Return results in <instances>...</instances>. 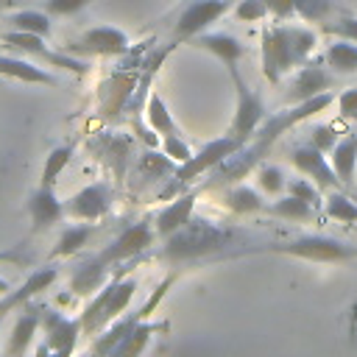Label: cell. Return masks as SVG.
Segmentation results:
<instances>
[{
	"label": "cell",
	"mask_w": 357,
	"mask_h": 357,
	"mask_svg": "<svg viewBox=\"0 0 357 357\" xmlns=\"http://www.w3.org/2000/svg\"><path fill=\"white\" fill-rule=\"evenodd\" d=\"M156 243V231H153V220H137V223H128L98 257H92L98 265L103 268H112V265H120V262H128L139 254H145L151 245Z\"/></svg>",
	"instance_id": "cell-6"
},
{
	"label": "cell",
	"mask_w": 357,
	"mask_h": 357,
	"mask_svg": "<svg viewBox=\"0 0 357 357\" xmlns=\"http://www.w3.org/2000/svg\"><path fill=\"white\" fill-rule=\"evenodd\" d=\"M265 212L271 215V218H282V220H312L315 218V206L312 204H307V201H301V198H296V195H282V198H276L273 204H268L265 206Z\"/></svg>",
	"instance_id": "cell-21"
},
{
	"label": "cell",
	"mask_w": 357,
	"mask_h": 357,
	"mask_svg": "<svg viewBox=\"0 0 357 357\" xmlns=\"http://www.w3.org/2000/svg\"><path fill=\"white\" fill-rule=\"evenodd\" d=\"M109 206H112V190H109V184H89V187H84L81 192H75L67 204H64V215H70V218H78V220H98V218H103L106 212H109Z\"/></svg>",
	"instance_id": "cell-12"
},
{
	"label": "cell",
	"mask_w": 357,
	"mask_h": 357,
	"mask_svg": "<svg viewBox=\"0 0 357 357\" xmlns=\"http://www.w3.org/2000/svg\"><path fill=\"white\" fill-rule=\"evenodd\" d=\"M190 45L198 47V50H206L218 61H223L229 67V75L237 73V64L245 56V45L234 33H226V31H204L195 39H190Z\"/></svg>",
	"instance_id": "cell-11"
},
{
	"label": "cell",
	"mask_w": 357,
	"mask_h": 357,
	"mask_svg": "<svg viewBox=\"0 0 357 357\" xmlns=\"http://www.w3.org/2000/svg\"><path fill=\"white\" fill-rule=\"evenodd\" d=\"M128 47H131V42L120 28L100 25V28H92L89 33H84V39L75 50H86L92 56H123V53H128Z\"/></svg>",
	"instance_id": "cell-14"
},
{
	"label": "cell",
	"mask_w": 357,
	"mask_h": 357,
	"mask_svg": "<svg viewBox=\"0 0 357 357\" xmlns=\"http://www.w3.org/2000/svg\"><path fill=\"white\" fill-rule=\"evenodd\" d=\"M14 22H17L20 28H25L28 33H33V31H36L39 36L50 31V22H47V17H45V14H36V11H25V14H17V17H14Z\"/></svg>",
	"instance_id": "cell-35"
},
{
	"label": "cell",
	"mask_w": 357,
	"mask_h": 357,
	"mask_svg": "<svg viewBox=\"0 0 357 357\" xmlns=\"http://www.w3.org/2000/svg\"><path fill=\"white\" fill-rule=\"evenodd\" d=\"M195 198H198V190H190V192H178L173 195V201H167L156 218H153V231L159 240L170 237L173 231H178L184 223H190V218L195 215Z\"/></svg>",
	"instance_id": "cell-13"
},
{
	"label": "cell",
	"mask_w": 357,
	"mask_h": 357,
	"mask_svg": "<svg viewBox=\"0 0 357 357\" xmlns=\"http://www.w3.org/2000/svg\"><path fill=\"white\" fill-rule=\"evenodd\" d=\"M329 165L337 173L340 184L346 190H354V173H357V131L340 137L335 148L329 151Z\"/></svg>",
	"instance_id": "cell-15"
},
{
	"label": "cell",
	"mask_w": 357,
	"mask_h": 357,
	"mask_svg": "<svg viewBox=\"0 0 357 357\" xmlns=\"http://www.w3.org/2000/svg\"><path fill=\"white\" fill-rule=\"evenodd\" d=\"M223 206L231 209L234 215H254V212H265L268 201L259 195L257 187L248 184H231L223 192Z\"/></svg>",
	"instance_id": "cell-16"
},
{
	"label": "cell",
	"mask_w": 357,
	"mask_h": 357,
	"mask_svg": "<svg viewBox=\"0 0 357 357\" xmlns=\"http://www.w3.org/2000/svg\"><path fill=\"white\" fill-rule=\"evenodd\" d=\"M340 137H337V128L335 126H329V123H318V126H312V131H310V145L312 148H318V151H324V153H329L332 148H335V142H337Z\"/></svg>",
	"instance_id": "cell-31"
},
{
	"label": "cell",
	"mask_w": 357,
	"mask_h": 357,
	"mask_svg": "<svg viewBox=\"0 0 357 357\" xmlns=\"http://www.w3.org/2000/svg\"><path fill=\"white\" fill-rule=\"evenodd\" d=\"M231 240V231L206 220V218H190V223H184L178 231H173L170 237L162 240V248L156 251V259L159 262H167L173 268L184 265V262H192V259H201L212 251H220L223 245H229Z\"/></svg>",
	"instance_id": "cell-2"
},
{
	"label": "cell",
	"mask_w": 357,
	"mask_h": 357,
	"mask_svg": "<svg viewBox=\"0 0 357 357\" xmlns=\"http://www.w3.org/2000/svg\"><path fill=\"white\" fill-rule=\"evenodd\" d=\"M337 112L343 120H357V86H349L337 95Z\"/></svg>",
	"instance_id": "cell-37"
},
{
	"label": "cell",
	"mask_w": 357,
	"mask_h": 357,
	"mask_svg": "<svg viewBox=\"0 0 357 357\" xmlns=\"http://www.w3.org/2000/svg\"><path fill=\"white\" fill-rule=\"evenodd\" d=\"M243 145H245V142H243L240 137H231L229 131H226L223 137H218V139H209L201 151H192V156L176 167V173L170 176V190H167V195L176 192V190H181V187H187V184H192L201 173L215 170L220 162H226L229 156H234Z\"/></svg>",
	"instance_id": "cell-4"
},
{
	"label": "cell",
	"mask_w": 357,
	"mask_h": 357,
	"mask_svg": "<svg viewBox=\"0 0 357 357\" xmlns=\"http://www.w3.org/2000/svg\"><path fill=\"white\" fill-rule=\"evenodd\" d=\"M36 324H39V318H36L33 312H25V315L17 321L14 335H11V343H8V357H22V354H25V349H28L33 332H36Z\"/></svg>",
	"instance_id": "cell-27"
},
{
	"label": "cell",
	"mask_w": 357,
	"mask_h": 357,
	"mask_svg": "<svg viewBox=\"0 0 357 357\" xmlns=\"http://www.w3.org/2000/svg\"><path fill=\"white\" fill-rule=\"evenodd\" d=\"M268 251L298 257L307 262H349L357 257V245L337 240V237H326V234H301V237H293L287 243L268 245Z\"/></svg>",
	"instance_id": "cell-5"
},
{
	"label": "cell",
	"mask_w": 357,
	"mask_h": 357,
	"mask_svg": "<svg viewBox=\"0 0 357 357\" xmlns=\"http://www.w3.org/2000/svg\"><path fill=\"white\" fill-rule=\"evenodd\" d=\"M324 209L329 218L340 220V223H357V201H351L346 192L340 190H332L324 201Z\"/></svg>",
	"instance_id": "cell-24"
},
{
	"label": "cell",
	"mask_w": 357,
	"mask_h": 357,
	"mask_svg": "<svg viewBox=\"0 0 357 357\" xmlns=\"http://www.w3.org/2000/svg\"><path fill=\"white\" fill-rule=\"evenodd\" d=\"M315 45H318V33L312 28L287 25V22L265 25L262 39H259L262 75L271 84H282V78H287L293 70L310 61Z\"/></svg>",
	"instance_id": "cell-1"
},
{
	"label": "cell",
	"mask_w": 357,
	"mask_h": 357,
	"mask_svg": "<svg viewBox=\"0 0 357 357\" xmlns=\"http://www.w3.org/2000/svg\"><path fill=\"white\" fill-rule=\"evenodd\" d=\"M31 215H33V223H36V229H45V226H50V223H56L61 215H64V206L59 204V198L53 195V190L50 187H39L33 195H31Z\"/></svg>",
	"instance_id": "cell-19"
},
{
	"label": "cell",
	"mask_w": 357,
	"mask_h": 357,
	"mask_svg": "<svg viewBox=\"0 0 357 357\" xmlns=\"http://www.w3.org/2000/svg\"><path fill=\"white\" fill-rule=\"evenodd\" d=\"M257 187L268 195H279L287 190V173L279 167V165H268V162H259L257 165Z\"/></svg>",
	"instance_id": "cell-25"
},
{
	"label": "cell",
	"mask_w": 357,
	"mask_h": 357,
	"mask_svg": "<svg viewBox=\"0 0 357 357\" xmlns=\"http://www.w3.org/2000/svg\"><path fill=\"white\" fill-rule=\"evenodd\" d=\"M335 11H337V0H298L296 6V17H301L304 22H326L332 20Z\"/></svg>",
	"instance_id": "cell-28"
},
{
	"label": "cell",
	"mask_w": 357,
	"mask_h": 357,
	"mask_svg": "<svg viewBox=\"0 0 357 357\" xmlns=\"http://www.w3.org/2000/svg\"><path fill=\"white\" fill-rule=\"evenodd\" d=\"M89 3H92V0H47V3H45V8H47L50 14L64 17V14H75V11L86 8Z\"/></svg>",
	"instance_id": "cell-38"
},
{
	"label": "cell",
	"mask_w": 357,
	"mask_h": 357,
	"mask_svg": "<svg viewBox=\"0 0 357 357\" xmlns=\"http://www.w3.org/2000/svg\"><path fill=\"white\" fill-rule=\"evenodd\" d=\"M231 8V0H190L176 25H173V33H170V47L178 45V42H190L195 39L198 33H204L212 22H218L223 14H229Z\"/></svg>",
	"instance_id": "cell-7"
},
{
	"label": "cell",
	"mask_w": 357,
	"mask_h": 357,
	"mask_svg": "<svg viewBox=\"0 0 357 357\" xmlns=\"http://www.w3.org/2000/svg\"><path fill=\"white\" fill-rule=\"evenodd\" d=\"M162 329V324H153V321H148V318H142L106 357H142V351H145V346L151 343V337L156 335Z\"/></svg>",
	"instance_id": "cell-17"
},
{
	"label": "cell",
	"mask_w": 357,
	"mask_h": 357,
	"mask_svg": "<svg viewBox=\"0 0 357 357\" xmlns=\"http://www.w3.org/2000/svg\"><path fill=\"white\" fill-rule=\"evenodd\" d=\"M56 279V268H45V271H36L17 293H11V296H6L3 301H0V318H3V312L6 310H11V307H20V304H25L31 296H36L39 290H45V287H50V282Z\"/></svg>",
	"instance_id": "cell-22"
},
{
	"label": "cell",
	"mask_w": 357,
	"mask_h": 357,
	"mask_svg": "<svg viewBox=\"0 0 357 357\" xmlns=\"http://www.w3.org/2000/svg\"><path fill=\"white\" fill-rule=\"evenodd\" d=\"M70 156H73V145H61V148H56V151L47 156L45 170H42V184H45V187H53L56 176H59V173L67 167Z\"/></svg>",
	"instance_id": "cell-29"
},
{
	"label": "cell",
	"mask_w": 357,
	"mask_h": 357,
	"mask_svg": "<svg viewBox=\"0 0 357 357\" xmlns=\"http://www.w3.org/2000/svg\"><path fill=\"white\" fill-rule=\"evenodd\" d=\"M134 293H137V279L134 276H117V279L106 282L81 312V318H78L81 332H86L92 337L98 332H103L114 318L123 315V310L131 304Z\"/></svg>",
	"instance_id": "cell-3"
},
{
	"label": "cell",
	"mask_w": 357,
	"mask_h": 357,
	"mask_svg": "<svg viewBox=\"0 0 357 357\" xmlns=\"http://www.w3.org/2000/svg\"><path fill=\"white\" fill-rule=\"evenodd\" d=\"M0 259H11V254H0Z\"/></svg>",
	"instance_id": "cell-40"
},
{
	"label": "cell",
	"mask_w": 357,
	"mask_h": 357,
	"mask_svg": "<svg viewBox=\"0 0 357 357\" xmlns=\"http://www.w3.org/2000/svg\"><path fill=\"white\" fill-rule=\"evenodd\" d=\"M290 162H293V167H296L301 176H307L321 192H332V190H340V187H343L340 178H337V173H335L332 165H329V156H326L324 151L312 148L310 142L296 145V148L290 151Z\"/></svg>",
	"instance_id": "cell-10"
},
{
	"label": "cell",
	"mask_w": 357,
	"mask_h": 357,
	"mask_svg": "<svg viewBox=\"0 0 357 357\" xmlns=\"http://www.w3.org/2000/svg\"><path fill=\"white\" fill-rule=\"evenodd\" d=\"M296 6L298 0H265V8L276 22H287L290 17H296Z\"/></svg>",
	"instance_id": "cell-36"
},
{
	"label": "cell",
	"mask_w": 357,
	"mask_h": 357,
	"mask_svg": "<svg viewBox=\"0 0 357 357\" xmlns=\"http://www.w3.org/2000/svg\"><path fill=\"white\" fill-rule=\"evenodd\" d=\"M324 64L335 75H351L357 73V42L349 39H335L324 50Z\"/></svg>",
	"instance_id": "cell-18"
},
{
	"label": "cell",
	"mask_w": 357,
	"mask_h": 357,
	"mask_svg": "<svg viewBox=\"0 0 357 357\" xmlns=\"http://www.w3.org/2000/svg\"><path fill=\"white\" fill-rule=\"evenodd\" d=\"M231 81H234V89H237V103H234V117H231V126H229V134L231 137H240L243 142H248L254 137V131L262 126V120L268 117L265 114V100L257 89H251L240 70L231 73Z\"/></svg>",
	"instance_id": "cell-9"
},
{
	"label": "cell",
	"mask_w": 357,
	"mask_h": 357,
	"mask_svg": "<svg viewBox=\"0 0 357 357\" xmlns=\"http://www.w3.org/2000/svg\"><path fill=\"white\" fill-rule=\"evenodd\" d=\"M162 153H167L176 165H181L192 156V148L187 145V139L181 134H173V137H162Z\"/></svg>",
	"instance_id": "cell-33"
},
{
	"label": "cell",
	"mask_w": 357,
	"mask_h": 357,
	"mask_svg": "<svg viewBox=\"0 0 357 357\" xmlns=\"http://www.w3.org/2000/svg\"><path fill=\"white\" fill-rule=\"evenodd\" d=\"M287 192L296 195V198H301V201H307V204H312V206L321 204V190H318L307 176H301V178H287Z\"/></svg>",
	"instance_id": "cell-32"
},
{
	"label": "cell",
	"mask_w": 357,
	"mask_h": 357,
	"mask_svg": "<svg viewBox=\"0 0 357 357\" xmlns=\"http://www.w3.org/2000/svg\"><path fill=\"white\" fill-rule=\"evenodd\" d=\"M337 75L321 61H304L298 70L290 73V81H287V89H284V103L287 106H296V103H304L315 95H324V92H332Z\"/></svg>",
	"instance_id": "cell-8"
},
{
	"label": "cell",
	"mask_w": 357,
	"mask_h": 357,
	"mask_svg": "<svg viewBox=\"0 0 357 357\" xmlns=\"http://www.w3.org/2000/svg\"><path fill=\"white\" fill-rule=\"evenodd\" d=\"M6 290H8V284H6L3 279H0V293H6Z\"/></svg>",
	"instance_id": "cell-39"
},
{
	"label": "cell",
	"mask_w": 357,
	"mask_h": 357,
	"mask_svg": "<svg viewBox=\"0 0 357 357\" xmlns=\"http://www.w3.org/2000/svg\"><path fill=\"white\" fill-rule=\"evenodd\" d=\"M234 17L243 20V22H259V20H265V17H268L265 0H237Z\"/></svg>",
	"instance_id": "cell-34"
},
{
	"label": "cell",
	"mask_w": 357,
	"mask_h": 357,
	"mask_svg": "<svg viewBox=\"0 0 357 357\" xmlns=\"http://www.w3.org/2000/svg\"><path fill=\"white\" fill-rule=\"evenodd\" d=\"M145 120H148L151 131H153V134H159V137H173V134H181L178 123L173 120V114H170V109L165 106V100H162V95H159V92H151V95H148Z\"/></svg>",
	"instance_id": "cell-20"
},
{
	"label": "cell",
	"mask_w": 357,
	"mask_h": 357,
	"mask_svg": "<svg viewBox=\"0 0 357 357\" xmlns=\"http://www.w3.org/2000/svg\"><path fill=\"white\" fill-rule=\"evenodd\" d=\"M92 234H95V226H92V223H73V226H67V229L59 234V243H56V248L50 251V257H70V254L81 251V248L89 243Z\"/></svg>",
	"instance_id": "cell-23"
},
{
	"label": "cell",
	"mask_w": 357,
	"mask_h": 357,
	"mask_svg": "<svg viewBox=\"0 0 357 357\" xmlns=\"http://www.w3.org/2000/svg\"><path fill=\"white\" fill-rule=\"evenodd\" d=\"M321 31L335 36V39H349V42H357V17H332L326 22H321Z\"/></svg>",
	"instance_id": "cell-30"
},
{
	"label": "cell",
	"mask_w": 357,
	"mask_h": 357,
	"mask_svg": "<svg viewBox=\"0 0 357 357\" xmlns=\"http://www.w3.org/2000/svg\"><path fill=\"white\" fill-rule=\"evenodd\" d=\"M176 162L167 156V153H156V151H148L139 156L137 162V170L145 176V178H156V176H173L176 173Z\"/></svg>",
	"instance_id": "cell-26"
}]
</instances>
